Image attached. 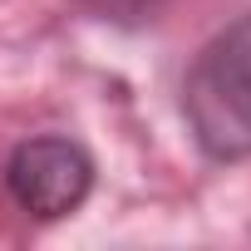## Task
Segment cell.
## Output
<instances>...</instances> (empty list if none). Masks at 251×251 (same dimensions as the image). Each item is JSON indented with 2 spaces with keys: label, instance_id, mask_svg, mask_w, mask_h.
<instances>
[{
  "label": "cell",
  "instance_id": "obj_1",
  "mask_svg": "<svg viewBox=\"0 0 251 251\" xmlns=\"http://www.w3.org/2000/svg\"><path fill=\"white\" fill-rule=\"evenodd\" d=\"M182 113L212 163L251 158V15L202 45L182 79Z\"/></svg>",
  "mask_w": 251,
  "mask_h": 251
},
{
  "label": "cell",
  "instance_id": "obj_2",
  "mask_svg": "<svg viewBox=\"0 0 251 251\" xmlns=\"http://www.w3.org/2000/svg\"><path fill=\"white\" fill-rule=\"evenodd\" d=\"M94 187V158L59 133L45 138H25L10 158H5V192L20 212L54 222L69 217Z\"/></svg>",
  "mask_w": 251,
  "mask_h": 251
},
{
  "label": "cell",
  "instance_id": "obj_3",
  "mask_svg": "<svg viewBox=\"0 0 251 251\" xmlns=\"http://www.w3.org/2000/svg\"><path fill=\"white\" fill-rule=\"evenodd\" d=\"M79 5L108 25H143L163 10V0H79Z\"/></svg>",
  "mask_w": 251,
  "mask_h": 251
}]
</instances>
